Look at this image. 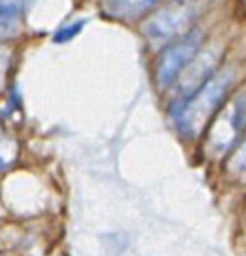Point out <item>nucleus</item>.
Returning <instances> with one entry per match:
<instances>
[{
  "instance_id": "1",
  "label": "nucleus",
  "mask_w": 246,
  "mask_h": 256,
  "mask_svg": "<svg viewBox=\"0 0 246 256\" xmlns=\"http://www.w3.org/2000/svg\"><path fill=\"white\" fill-rule=\"evenodd\" d=\"M226 84H228V78H222V76L216 80H210L208 84L204 82L192 94V98H188L186 104H180L176 118H178L180 130L186 136H196L204 128L206 120L210 118L216 104L220 102V98L226 90Z\"/></svg>"
},
{
  "instance_id": "2",
  "label": "nucleus",
  "mask_w": 246,
  "mask_h": 256,
  "mask_svg": "<svg viewBox=\"0 0 246 256\" xmlns=\"http://www.w3.org/2000/svg\"><path fill=\"white\" fill-rule=\"evenodd\" d=\"M198 46H200V34L192 32L184 40H180V42L172 44L168 50H164V54L158 60V68H156L158 84L160 86L172 84L176 80V76L182 72V68L194 58Z\"/></svg>"
},
{
  "instance_id": "3",
  "label": "nucleus",
  "mask_w": 246,
  "mask_h": 256,
  "mask_svg": "<svg viewBox=\"0 0 246 256\" xmlns=\"http://www.w3.org/2000/svg\"><path fill=\"white\" fill-rule=\"evenodd\" d=\"M192 20V8L186 4H172L156 12L146 24L144 32L150 40H168L176 34H180Z\"/></svg>"
},
{
  "instance_id": "4",
  "label": "nucleus",
  "mask_w": 246,
  "mask_h": 256,
  "mask_svg": "<svg viewBox=\"0 0 246 256\" xmlns=\"http://www.w3.org/2000/svg\"><path fill=\"white\" fill-rule=\"evenodd\" d=\"M156 2L158 0H106L104 8L110 16L116 18H136Z\"/></svg>"
},
{
  "instance_id": "5",
  "label": "nucleus",
  "mask_w": 246,
  "mask_h": 256,
  "mask_svg": "<svg viewBox=\"0 0 246 256\" xmlns=\"http://www.w3.org/2000/svg\"><path fill=\"white\" fill-rule=\"evenodd\" d=\"M82 26H84V20L72 22V26H66L64 30H60V32L54 36V40H56V42H66V40H70V38H72V36H74Z\"/></svg>"
}]
</instances>
